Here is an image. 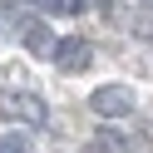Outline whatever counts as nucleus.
Returning a JSON list of instances; mask_svg holds the SVG:
<instances>
[{"label": "nucleus", "instance_id": "7ed1b4c3", "mask_svg": "<svg viewBox=\"0 0 153 153\" xmlns=\"http://www.w3.org/2000/svg\"><path fill=\"white\" fill-rule=\"evenodd\" d=\"M20 35H25V50L35 54V59H50L54 54V35L45 20H20Z\"/></svg>", "mask_w": 153, "mask_h": 153}, {"label": "nucleus", "instance_id": "f257e3e1", "mask_svg": "<svg viewBox=\"0 0 153 153\" xmlns=\"http://www.w3.org/2000/svg\"><path fill=\"white\" fill-rule=\"evenodd\" d=\"M89 109L99 114V119H128V114H133V89H123V84H104V89L89 94Z\"/></svg>", "mask_w": 153, "mask_h": 153}, {"label": "nucleus", "instance_id": "f03ea898", "mask_svg": "<svg viewBox=\"0 0 153 153\" xmlns=\"http://www.w3.org/2000/svg\"><path fill=\"white\" fill-rule=\"evenodd\" d=\"M59 69H84L89 64V40H79V35H64V40H54V54H50Z\"/></svg>", "mask_w": 153, "mask_h": 153}, {"label": "nucleus", "instance_id": "20e7f679", "mask_svg": "<svg viewBox=\"0 0 153 153\" xmlns=\"http://www.w3.org/2000/svg\"><path fill=\"white\" fill-rule=\"evenodd\" d=\"M0 114H20L30 123H45V104L35 94H0Z\"/></svg>", "mask_w": 153, "mask_h": 153}, {"label": "nucleus", "instance_id": "423d86ee", "mask_svg": "<svg viewBox=\"0 0 153 153\" xmlns=\"http://www.w3.org/2000/svg\"><path fill=\"white\" fill-rule=\"evenodd\" d=\"M40 10H79L74 0H40Z\"/></svg>", "mask_w": 153, "mask_h": 153}, {"label": "nucleus", "instance_id": "39448f33", "mask_svg": "<svg viewBox=\"0 0 153 153\" xmlns=\"http://www.w3.org/2000/svg\"><path fill=\"white\" fill-rule=\"evenodd\" d=\"M0 153H30V133L25 128H5L0 133Z\"/></svg>", "mask_w": 153, "mask_h": 153}]
</instances>
